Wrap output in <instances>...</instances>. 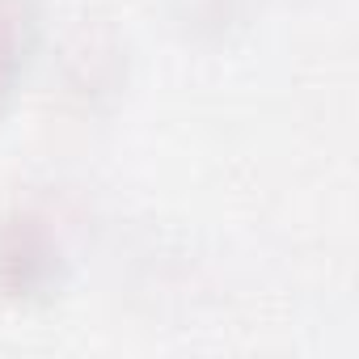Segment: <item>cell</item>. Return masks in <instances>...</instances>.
Listing matches in <instances>:
<instances>
[{
    "instance_id": "6da1fadb",
    "label": "cell",
    "mask_w": 359,
    "mask_h": 359,
    "mask_svg": "<svg viewBox=\"0 0 359 359\" xmlns=\"http://www.w3.org/2000/svg\"><path fill=\"white\" fill-rule=\"evenodd\" d=\"M22 30H26L22 0H0V97H5L18 55H22Z\"/></svg>"
}]
</instances>
